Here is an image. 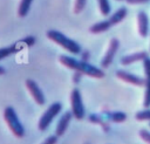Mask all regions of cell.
<instances>
[{
    "instance_id": "obj_25",
    "label": "cell",
    "mask_w": 150,
    "mask_h": 144,
    "mask_svg": "<svg viewBox=\"0 0 150 144\" xmlns=\"http://www.w3.org/2000/svg\"><path fill=\"white\" fill-rule=\"evenodd\" d=\"M83 74L82 73H80V71H76L75 74H74V76H73V81H74V83L75 84H77L79 82H80V80H81V76H82Z\"/></svg>"
},
{
    "instance_id": "obj_18",
    "label": "cell",
    "mask_w": 150,
    "mask_h": 144,
    "mask_svg": "<svg viewBox=\"0 0 150 144\" xmlns=\"http://www.w3.org/2000/svg\"><path fill=\"white\" fill-rule=\"evenodd\" d=\"M135 117L139 122H144V121H149L150 122V108H145L144 110L138 111Z\"/></svg>"
},
{
    "instance_id": "obj_3",
    "label": "cell",
    "mask_w": 150,
    "mask_h": 144,
    "mask_svg": "<svg viewBox=\"0 0 150 144\" xmlns=\"http://www.w3.org/2000/svg\"><path fill=\"white\" fill-rule=\"evenodd\" d=\"M4 118H5V122L7 123L9 130L12 131V133L15 137L22 138L25 136V128H23L22 123L20 122L18 114L13 107H6L4 109Z\"/></svg>"
},
{
    "instance_id": "obj_9",
    "label": "cell",
    "mask_w": 150,
    "mask_h": 144,
    "mask_svg": "<svg viewBox=\"0 0 150 144\" xmlns=\"http://www.w3.org/2000/svg\"><path fill=\"white\" fill-rule=\"evenodd\" d=\"M137 26H138V34L142 37H146L149 33V18L144 11H139L137 14Z\"/></svg>"
},
{
    "instance_id": "obj_16",
    "label": "cell",
    "mask_w": 150,
    "mask_h": 144,
    "mask_svg": "<svg viewBox=\"0 0 150 144\" xmlns=\"http://www.w3.org/2000/svg\"><path fill=\"white\" fill-rule=\"evenodd\" d=\"M97 4H98V8H100L101 14L104 16H108L110 13V9H111L109 0H97Z\"/></svg>"
},
{
    "instance_id": "obj_28",
    "label": "cell",
    "mask_w": 150,
    "mask_h": 144,
    "mask_svg": "<svg viewBox=\"0 0 150 144\" xmlns=\"http://www.w3.org/2000/svg\"><path fill=\"white\" fill-rule=\"evenodd\" d=\"M5 74H6V69L2 66H0V76L1 75H5Z\"/></svg>"
},
{
    "instance_id": "obj_1",
    "label": "cell",
    "mask_w": 150,
    "mask_h": 144,
    "mask_svg": "<svg viewBox=\"0 0 150 144\" xmlns=\"http://www.w3.org/2000/svg\"><path fill=\"white\" fill-rule=\"evenodd\" d=\"M59 61L67 68L73 69L75 71H80L83 75L94 77V78H102L104 77V71L93 64H90L89 62L82 61V60H76L71 56H67V55H61L59 57Z\"/></svg>"
},
{
    "instance_id": "obj_24",
    "label": "cell",
    "mask_w": 150,
    "mask_h": 144,
    "mask_svg": "<svg viewBox=\"0 0 150 144\" xmlns=\"http://www.w3.org/2000/svg\"><path fill=\"white\" fill-rule=\"evenodd\" d=\"M23 42H25V44H26L27 47H32V46L35 43V37H34V36H26V37L23 39Z\"/></svg>"
},
{
    "instance_id": "obj_14",
    "label": "cell",
    "mask_w": 150,
    "mask_h": 144,
    "mask_svg": "<svg viewBox=\"0 0 150 144\" xmlns=\"http://www.w3.org/2000/svg\"><path fill=\"white\" fill-rule=\"evenodd\" d=\"M110 27H111V23L109 22V20H103V21L96 22L93 26H90L89 32L93 34H100V33H103V32H107L108 29H110Z\"/></svg>"
},
{
    "instance_id": "obj_11",
    "label": "cell",
    "mask_w": 150,
    "mask_h": 144,
    "mask_svg": "<svg viewBox=\"0 0 150 144\" xmlns=\"http://www.w3.org/2000/svg\"><path fill=\"white\" fill-rule=\"evenodd\" d=\"M23 47H27V46L25 44L23 40H21V41H19V42L13 43V44L9 46V47L0 48V61L4 60V59H6V57H8V56H11V55H13V54H15V53H18V52L21 50Z\"/></svg>"
},
{
    "instance_id": "obj_29",
    "label": "cell",
    "mask_w": 150,
    "mask_h": 144,
    "mask_svg": "<svg viewBox=\"0 0 150 144\" xmlns=\"http://www.w3.org/2000/svg\"><path fill=\"white\" fill-rule=\"evenodd\" d=\"M117 1H122V0H117Z\"/></svg>"
},
{
    "instance_id": "obj_5",
    "label": "cell",
    "mask_w": 150,
    "mask_h": 144,
    "mask_svg": "<svg viewBox=\"0 0 150 144\" xmlns=\"http://www.w3.org/2000/svg\"><path fill=\"white\" fill-rule=\"evenodd\" d=\"M70 107L73 116L76 119H83L86 115V108L82 101V95L79 88H74L70 92Z\"/></svg>"
},
{
    "instance_id": "obj_7",
    "label": "cell",
    "mask_w": 150,
    "mask_h": 144,
    "mask_svg": "<svg viewBox=\"0 0 150 144\" xmlns=\"http://www.w3.org/2000/svg\"><path fill=\"white\" fill-rule=\"evenodd\" d=\"M26 87L30 94V96L33 97V100L39 104V105H43L46 103V97L45 94L42 91V89L38 85V83L32 80V78H27L26 80Z\"/></svg>"
},
{
    "instance_id": "obj_4",
    "label": "cell",
    "mask_w": 150,
    "mask_h": 144,
    "mask_svg": "<svg viewBox=\"0 0 150 144\" xmlns=\"http://www.w3.org/2000/svg\"><path fill=\"white\" fill-rule=\"evenodd\" d=\"M62 110V104L60 102H55V103H52L47 110L41 115L40 119H39V123H38V128L40 131H45L48 129V126L52 124L53 119L61 112Z\"/></svg>"
},
{
    "instance_id": "obj_22",
    "label": "cell",
    "mask_w": 150,
    "mask_h": 144,
    "mask_svg": "<svg viewBox=\"0 0 150 144\" xmlns=\"http://www.w3.org/2000/svg\"><path fill=\"white\" fill-rule=\"evenodd\" d=\"M139 137L142 138V140H144L145 143L150 144V131H148L145 129H142L139 131Z\"/></svg>"
},
{
    "instance_id": "obj_20",
    "label": "cell",
    "mask_w": 150,
    "mask_h": 144,
    "mask_svg": "<svg viewBox=\"0 0 150 144\" xmlns=\"http://www.w3.org/2000/svg\"><path fill=\"white\" fill-rule=\"evenodd\" d=\"M145 91H144V98H143V107L150 108V84H145Z\"/></svg>"
},
{
    "instance_id": "obj_2",
    "label": "cell",
    "mask_w": 150,
    "mask_h": 144,
    "mask_svg": "<svg viewBox=\"0 0 150 144\" xmlns=\"http://www.w3.org/2000/svg\"><path fill=\"white\" fill-rule=\"evenodd\" d=\"M46 35H47V37H48L49 40H52L53 42H55V43H57L59 46H61L62 48H64V49H66L67 52H69L70 54L77 55V54H81V52H82L80 44H79L76 41L69 39L68 36H66L63 33H61V32H59V30L49 29V30H47Z\"/></svg>"
},
{
    "instance_id": "obj_17",
    "label": "cell",
    "mask_w": 150,
    "mask_h": 144,
    "mask_svg": "<svg viewBox=\"0 0 150 144\" xmlns=\"http://www.w3.org/2000/svg\"><path fill=\"white\" fill-rule=\"evenodd\" d=\"M142 62H143V70H144V75H145V78H144L145 84H150V57L148 56Z\"/></svg>"
},
{
    "instance_id": "obj_12",
    "label": "cell",
    "mask_w": 150,
    "mask_h": 144,
    "mask_svg": "<svg viewBox=\"0 0 150 144\" xmlns=\"http://www.w3.org/2000/svg\"><path fill=\"white\" fill-rule=\"evenodd\" d=\"M148 57V53L146 52H137V53H132V54H128V55H124L122 59H121V63L123 66H129V64H132L135 62H138V61H143L144 59Z\"/></svg>"
},
{
    "instance_id": "obj_10",
    "label": "cell",
    "mask_w": 150,
    "mask_h": 144,
    "mask_svg": "<svg viewBox=\"0 0 150 144\" xmlns=\"http://www.w3.org/2000/svg\"><path fill=\"white\" fill-rule=\"evenodd\" d=\"M73 117H74V116H73V112H71V111H66V112L61 116V118L59 119L57 125H56V136H57V137L62 136V135L67 131V129H68V126H69L70 121H71Z\"/></svg>"
},
{
    "instance_id": "obj_15",
    "label": "cell",
    "mask_w": 150,
    "mask_h": 144,
    "mask_svg": "<svg viewBox=\"0 0 150 144\" xmlns=\"http://www.w3.org/2000/svg\"><path fill=\"white\" fill-rule=\"evenodd\" d=\"M32 4H33V0H21L20 1L19 9H18V14H19L20 18H25L28 14Z\"/></svg>"
},
{
    "instance_id": "obj_23",
    "label": "cell",
    "mask_w": 150,
    "mask_h": 144,
    "mask_svg": "<svg viewBox=\"0 0 150 144\" xmlns=\"http://www.w3.org/2000/svg\"><path fill=\"white\" fill-rule=\"evenodd\" d=\"M56 143H57V136L56 135H50L41 144H56Z\"/></svg>"
},
{
    "instance_id": "obj_19",
    "label": "cell",
    "mask_w": 150,
    "mask_h": 144,
    "mask_svg": "<svg viewBox=\"0 0 150 144\" xmlns=\"http://www.w3.org/2000/svg\"><path fill=\"white\" fill-rule=\"evenodd\" d=\"M87 5V0H75V5H74V13L75 14H80L84 7Z\"/></svg>"
},
{
    "instance_id": "obj_27",
    "label": "cell",
    "mask_w": 150,
    "mask_h": 144,
    "mask_svg": "<svg viewBox=\"0 0 150 144\" xmlns=\"http://www.w3.org/2000/svg\"><path fill=\"white\" fill-rule=\"evenodd\" d=\"M81 53H82V61L88 62V60L90 59V53L88 50H84V52H81Z\"/></svg>"
},
{
    "instance_id": "obj_26",
    "label": "cell",
    "mask_w": 150,
    "mask_h": 144,
    "mask_svg": "<svg viewBox=\"0 0 150 144\" xmlns=\"http://www.w3.org/2000/svg\"><path fill=\"white\" fill-rule=\"evenodd\" d=\"M128 4L130 5H138V4H145V2H149L150 0H125Z\"/></svg>"
},
{
    "instance_id": "obj_21",
    "label": "cell",
    "mask_w": 150,
    "mask_h": 144,
    "mask_svg": "<svg viewBox=\"0 0 150 144\" xmlns=\"http://www.w3.org/2000/svg\"><path fill=\"white\" fill-rule=\"evenodd\" d=\"M125 118H127V116L124 114H122V112H115V114L111 115V119L114 122H118V123L120 122H124Z\"/></svg>"
},
{
    "instance_id": "obj_8",
    "label": "cell",
    "mask_w": 150,
    "mask_h": 144,
    "mask_svg": "<svg viewBox=\"0 0 150 144\" xmlns=\"http://www.w3.org/2000/svg\"><path fill=\"white\" fill-rule=\"evenodd\" d=\"M116 76L122 80L123 82H127L129 84H132V85H136V87H144L145 85V80L137 76V75H134L127 70H117L116 71Z\"/></svg>"
},
{
    "instance_id": "obj_6",
    "label": "cell",
    "mask_w": 150,
    "mask_h": 144,
    "mask_svg": "<svg viewBox=\"0 0 150 144\" xmlns=\"http://www.w3.org/2000/svg\"><path fill=\"white\" fill-rule=\"evenodd\" d=\"M118 48H120V40L116 39V37H112L110 40L109 47H108V49H107V52H105V54H104V56H103V59L101 61L102 68H108L112 63L114 57H115Z\"/></svg>"
},
{
    "instance_id": "obj_13",
    "label": "cell",
    "mask_w": 150,
    "mask_h": 144,
    "mask_svg": "<svg viewBox=\"0 0 150 144\" xmlns=\"http://www.w3.org/2000/svg\"><path fill=\"white\" fill-rule=\"evenodd\" d=\"M127 15H128V9H127V7H120L108 20H109V22L111 23V26H114V25H117V23H120L121 21H123V19H124Z\"/></svg>"
}]
</instances>
